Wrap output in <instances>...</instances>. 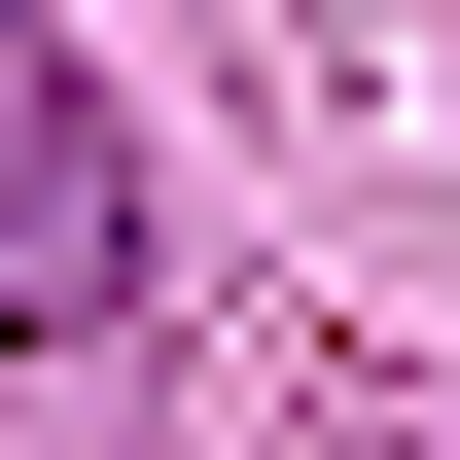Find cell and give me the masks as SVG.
Instances as JSON below:
<instances>
[{"label": "cell", "instance_id": "obj_1", "mask_svg": "<svg viewBox=\"0 0 460 460\" xmlns=\"http://www.w3.org/2000/svg\"><path fill=\"white\" fill-rule=\"evenodd\" d=\"M0 319H142V177H107V107H71V36H0Z\"/></svg>", "mask_w": 460, "mask_h": 460}]
</instances>
